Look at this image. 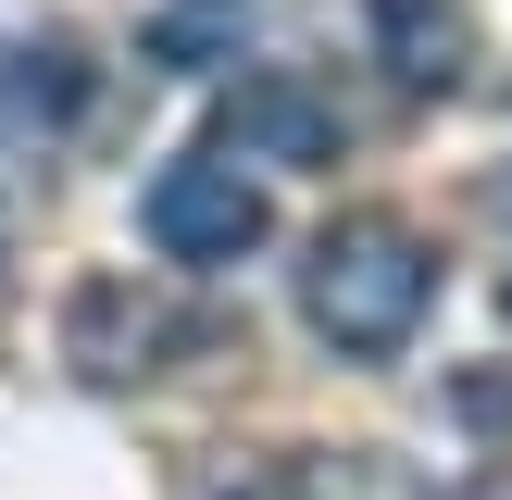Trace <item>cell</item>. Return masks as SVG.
Masks as SVG:
<instances>
[{
  "instance_id": "6da1fadb",
  "label": "cell",
  "mask_w": 512,
  "mask_h": 500,
  "mask_svg": "<svg viewBox=\"0 0 512 500\" xmlns=\"http://www.w3.org/2000/svg\"><path fill=\"white\" fill-rule=\"evenodd\" d=\"M425 300H438V263H425V238L400 213H338L313 238V263H300V313H313V338L350 350V363H388L425 325Z\"/></svg>"
},
{
  "instance_id": "7a4b0ae2",
  "label": "cell",
  "mask_w": 512,
  "mask_h": 500,
  "mask_svg": "<svg viewBox=\"0 0 512 500\" xmlns=\"http://www.w3.org/2000/svg\"><path fill=\"white\" fill-rule=\"evenodd\" d=\"M138 238L163 250V263H238V250H263V188H250L225 150H188V163H163L138 188Z\"/></svg>"
},
{
  "instance_id": "3957f363",
  "label": "cell",
  "mask_w": 512,
  "mask_h": 500,
  "mask_svg": "<svg viewBox=\"0 0 512 500\" xmlns=\"http://www.w3.org/2000/svg\"><path fill=\"white\" fill-rule=\"evenodd\" d=\"M213 125H225V150H238V163H338V150H350V113L313 88V75H288V63L238 75Z\"/></svg>"
},
{
  "instance_id": "277c9868",
  "label": "cell",
  "mask_w": 512,
  "mask_h": 500,
  "mask_svg": "<svg viewBox=\"0 0 512 500\" xmlns=\"http://www.w3.org/2000/svg\"><path fill=\"white\" fill-rule=\"evenodd\" d=\"M363 25H375V63L400 75V88H463V63H475V13L463 0H363Z\"/></svg>"
},
{
  "instance_id": "5b68a950",
  "label": "cell",
  "mask_w": 512,
  "mask_h": 500,
  "mask_svg": "<svg viewBox=\"0 0 512 500\" xmlns=\"http://www.w3.org/2000/svg\"><path fill=\"white\" fill-rule=\"evenodd\" d=\"M88 88H100V75H88L75 38H0V113H13V125H75Z\"/></svg>"
},
{
  "instance_id": "8992f818",
  "label": "cell",
  "mask_w": 512,
  "mask_h": 500,
  "mask_svg": "<svg viewBox=\"0 0 512 500\" xmlns=\"http://www.w3.org/2000/svg\"><path fill=\"white\" fill-rule=\"evenodd\" d=\"M238 38H250V0H150V13H138V50H150L163 75L238 63Z\"/></svg>"
},
{
  "instance_id": "52a82bcc",
  "label": "cell",
  "mask_w": 512,
  "mask_h": 500,
  "mask_svg": "<svg viewBox=\"0 0 512 500\" xmlns=\"http://www.w3.org/2000/svg\"><path fill=\"white\" fill-rule=\"evenodd\" d=\"M138 350H163V313H150L138 288H88L75 300V363L88 375H150Z\"/></svg>"
},
{
  "instance_id": "ba28073f",
  "label": "cell",
  "mask_w": 512,
  "mask_h": 500,
  "mask_svg": "<svg viewBox=\"0 0 512 500\" xmlns=\"http://www.w3.org/2000/svg\"><path fill=\"white\" fill-rule=\"evenodd\" d=\"M300 500H413V488H400L388 450H350V463H313V475H300Z\"/></svg>"
},
{
  "instance_id": "9c48e42d",
  "label": "cell",
  "mask_w": 512,
  "mask_h": 500,
  "mask_svg": "<svg viewBox=\"0 0 512 500\" xmlns=\"http://www.w3.org/2000/svg\"><path fill=\"white\" fill-rule=\"evenodd\" d=\"M450 400H463L475 425H512V375H463V388H450Z\"/></svg>"
},
{
  "instance_id": "30bf717a",
  "label": "cell",
  "mask_w": 512,
  "mask_h": 500,
  "mask_svg": "<svg viewBox=\"0 0 512 500\" xmlns=\"http://www.w3.org/2000/svg\"><path fill=\"white\" fill-rule=\"evenodd\" d=\"M450 500H512V475H463V488H450Z\"/></svg>"
},
{
  "instance_id": "8fae6325",
  "label": "cell",
  "mask_w": 512,
  "mask_h": 500,
  "mask_svg": "<svg viewBox=\"0 0 512 500\" xmlns=\"http://www.w3.org/2000/svg\"><path fill=\"white\" fill-rule=\"evenodd\" d=\"M238 500H300V488H288V475H263V488H238Z\"/></svg>"
},
{
  "instance_id": "7c38bea8",
  "label": "cell",
  "mask_w": 512,
  "mask_h": 500,
  "mask_svg": "<svg viewBox=\"0 0 512 500\" xmlns=\"http://www.w3.org/2000/svg\"><path fill=\"white\" fill-rule=\"evenodd\" d=\"M500 300H512V275H500Z\"/></svg>"
}]
</instances>
